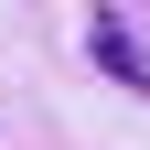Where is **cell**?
<instances>
[{
    "mask_svg": "<svg viewBox=\"0 0 150 150\" xmlns=\"http://www.w3.org/2000/svg\"><path fill=\"white\" fill-rule=\"evenodd\" d=\"M97 64H107V75H129V86H150V54L129 43V22H118V11L97 22Z\"/></svg>",
    "mask_w": 150,
    "mask_h": 150,
    "instance_id": "1",
    "label": "cell"
}]
</instances>
